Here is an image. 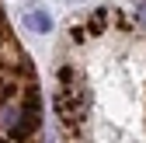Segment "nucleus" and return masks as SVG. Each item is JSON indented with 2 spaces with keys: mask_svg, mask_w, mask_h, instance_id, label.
<instances>
[{
  "mask_svg": "<svg viewBox=\"0 0 146 143\" xmlns=\"http://www.w3.org/2000/svg\"><path fill=\"white\" fill-rule=\"evenodd\" d=\"M52 105H56V112H59V119H63L66 129H73L84 119L87 98H84V87H80L77 74H73V66H63L59 70V91H56V101H52Z\"/></svg>",
  "mask_w": 146,
  "mask_h": 143,
  "instance_id": "nucleus-1",
  "label": "nucleus"
},
{
  "mask_svg": "<svg viewBox=\"0 0 146 143\" xmlns=\"http://www.w3.org/2000/svg\"><path fill=\"white\" fill-rule=\"evenodd\" d=\"M25 66H31L28 56L21 52V45L14 42V35L7 28H0V70H25Z\"/></svg>",
  "mask_w": 146,
  "mask_h": 143,
  "instance_id": "nucleus-2",
  "label": "nucleus"
},
{
  "mask_svg": "<svg viewBox=\"0 0 146 143\" xmlns=\"http://www.w3.org/2000/svg\"><path fill=\"white\" fill-rule=\"evenodd\" d=\"M25 25H28L31 31H49V28H52V17H49L45 11H28V14H25Z\"/></svg>",
  "mask_w": 146,
  "mask_h": 143,
  "instance_id": "nucleus-3",
  "label": "nucleus"
},
{
  "mask_svg": "<svg viewBox=\"0 0 146 143\" xmlns=\"http://www.w3.org/2000/svg\"><path fill=\"white\" fill-rule=\"evenodd\" d=\"M139 21H146V0L139 4Z\"/></svg>",
  "mask_w": 146,
  "mask_h": 143,
  "instance_id": "nucleus-4",
  "label": "nucleus"
}]
</instances>
